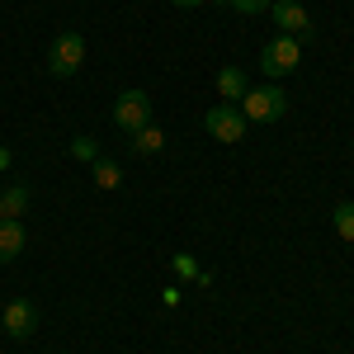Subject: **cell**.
Listing matches in <instances>:
<instances>
[{
	"label": "cell",
	"mask_w": 354,
	"mask_h": 354,
	"mask_svg": "<svg viewBox=\"0 0 354 354\" xmlns=\"http://www.w3.org/2000/svg\"><path fill=\"white\" fill-rule=\"evenodd\" d=\"M288 113V95L279 85H260V90H245L241 95V118L245 123H279Z\"/></svg>",
	"instance_id": "cell-1"
},
{
	"label": "cell",
	"mask_w": 354,
	"mask_h": 354,
	"mask_svg": "<svg viewBox=\"0 0 354 354\" xmlns=\"http://www.w3.org/2000/svg\"><path fill=\"white\" fill-rule=\"evenodd\" d=\"M81 62H85V38L76 33V28H62V33L53 38V48H48V71L66 81V76L81 71Z\"/></svg>",
	"instance_id": "cell-2"
},
{
	"label": "cell",
	"mask_w": 354,
	"mask_h": 354,
	"mask_svg": "<svg viewBox=\"0 0 354 354\" xmlns=\"http://www.w3.org/2000/svg\"><path fill=\"white\" fill-rule=\"evenodd\" d=\"M302 62V43L298 38H288V33H274L270 43L260 48V66H265V76H288V71H298Z\"/></svg>",
	"instance_id": "cell-3"
},
{
	"label": "cell",
	"mask_w": 354,
	"mask_h": 354,
	"mask_svg": "<svg viewBox=\"0 0 354 354\" xmlns=\"http://www.w3.org/2000/svg\"><path fill=\"white\" fill-rule=\"evenodd\" d=\"M113 123L128 137H133L137 128H147V123H151V95H147V90H123V95L113 100Z\"/></svg>",
	"instance_id": "cell-4"
},
{
	"label": "cell",
	"mask_w": 354,
	"mask_h": 354,
	"mask_svg": "<svg viewBox=\"0 0 354 354\" xmlns=\"http://www.w3.org/2000/svg\"><path fill=\"white\" fill-rule=\"evenodd\" d=\"M203 128H208V137L213 142H241L245 137V118H241V109H232V104H213V109L203 113Z\"/></svg>",
	"instance_id": "cell-5"
},
{
	"label": "cell",
	"mask_w": 354,
	"mask_h": 354,
	"mask_svg": "<svg viewBox=\"0 0 354 354\" xmlns=\"http://www.w3.org/2000/svg\"><path fill=\"white\" fill-rule=\"evenodd\" d=\"M270 15H274V24H279V33H288V38H298V43L312 38V19H307L302 0H274Z\"/></svg>",
	"instance_id": "cell-6"
},
{
	"label": "cell",
	"mask_w": 354,
	"mask_h": 354,
	"mask_svg": "<svg viewBox=\"0 0 354 354\" xmlns=\"http://www.w3.org/2000/svg\"><path fill=\"white\" fill-rule=\"evenodd\" d=\"M0 326L10 330L15 340H28V335L38 330V307H33L28 298H15L10 307H5V322H0Z\"/></svg>",
	"instance_id": "cell-7"
},
{
	"label": "cell",
	"mask_w": 354,
	"mask_h": 354,
	"mask_svg": "<svg viewBox=\"0 0 354 354\" xmlns=\"http://www.w3.org/2000/svg\"><path fill=\"white\" fill-rule=\"evenodd\" d=\"M24 245H28L24 222H19V218H5V222H0V265L19 260V255H24Z\"/></svg>",
	"instance_id": "cell-8"
},
{
	"label": "cell",
	"mask_w": 354,
	"mask_h": 354,
	"mask_svg": "<svg viewBox=\"0 0 354 354\" xmlns=\"http://www.w3.org/2000/svg\"><path fill=\"white\" fill-rule=\"evenodd\" d=\"M218 90H222V100H227V104H232V100H241L245 90H250V85H245V71H241V66H222V71H218Z\"/></svg>",
	"instance_id": "cell-9"
},
{
	"label": "cell",
	"mask_w": 354,
	"mask_h": 354,
	"mask_svg": "<svg viewBox=\"0 0 354 354\" xmlns=\"http://www.w3.org/2000/svg\"><path fill=\"white\" fill-rule=\"evenodd\" d=\"M161 147H165V133L156 128V123H147V128H137V133H133V151H137V156H156Z\"/></svg>",
	"instance_id": "cell-10"
},
{
	"label": "cell",
	"mask_w": 354,
	"mask_h": 354,
	"mask_svg": "<svg viewBox=\"0 0 354 354\" xmlns=\"http://www.w3.org/2000/svg\"><path fill=\"white\" fill-rule=\"evenodd\" d=\"M28 213V189L24 185H10L5 189V218H24Z\"/></svg>",
	"instance_id": "cell-11"
},
{
	"label": "cell",
	"mask_w": 354,
	"mask_h": 354,
	"mask_svg": "<svg viewBox=\"0 0 354 354\" xmlns=\"http://www.w3.org/2000/svg\"><path fill=\"white\" fill-rule=\"evenodd\" d=\"M95 185H100V189H118V185H123V170L113 161H95Z\"/></svg>",
	"instance_id": "cell-12"
},
{
	"label": "cell",
	"mask_w": 354,
	"mask_h": 354,
	"mask_svg": "<svg viewBox=\"0 0 354 354\" xmlns=\"http://www.w3.org/2000/svg\"><path fill=\"white\" fill-rule=\"evenodd\" d=\"M335 232H340V241L354 245V203H340L335 208Z\"/></svg>",
	"instance_id": "cell-13"
},
{
	"label": "cell",
	"mask_w": 354,
	"mask_h": 354,
	"mask_svg": "<svg viewBox=\"0 0 354 354\" xmlns=\"http://www.w3.org/2000/svg\"><path fill=\"white\" fill-rule=\"evenodd\" d=\"M71 156H76V161H100V142H95V137H76V142H71Z\"/></svg>",
	"instance_id": "cell-14"
},
{
	"label": "cell",
	"mask_w": 354,
	"mask_h": 354,
	"mask_svg": "<svg viewBox=\"0 0 354 354\" xmlns=\"http://www.w3.org/2000/svg\"><path fill=\"white\" fill-rule=\"evenodd\" d=\"M270 5H274V0H232V10H236V15H265Z\"/></svg>",
	"instance_id": "cell-15"
},
{
	"label": "cell",
	"mask_w": 354,
	"mask_h": 354,
	"mask_svg": "<svg viewBox=\"0 0 354 354\" xmlns=\"http://www.w3.org/2000/svg\"><path fill=\"white\" fill-rule=\"evenodd\" d=\"M170 5H208V0H170ZM213 5H232V0H213Z\"/></svg>",
	"instance_id": "cell-16"
},
{
	"label": "cell",
	"mask_w": 354,
	"mask_h": 354,
	"mask_svg": "<svg viewBox=\"0 0 354 354\" xmlns=\"http://www.w3.org/2000/svg\"><path fill=\"white\" fill-rule=\"evenodd\" d=\"M0 170H10V151L5 147H0Z\"/></svg>",
	"instance_id": "cell-17"
},
{
	"label": "cell",
	"mask_w": 354,
	"mask_h": 354,
	"mask_svg": "<svg viewBox=\"0 0 354 354\" xmlns=\"http://www.w3.org/2000/svg\"><path fill=\"white\" fill-rule=\"evenodd\" d=\"M0 222H5V194H0Z\"/></svg>",
	"instance_id": "cell-18"
}]
</instances>
